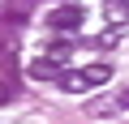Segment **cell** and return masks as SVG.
I'll list each match as a JSON object with an SVG mask.
<instances>
[{
    "label": "cell",
    "instance_id": "cell-1",
    "mask_svg": "<svg viewBox=\"0 0 129 124\" xmlns=\"http://www.w3.org/2000/svg\"><path fill=\"white\" fill-rule=\"evenodd\" d=\"M108 77H112V69H108V64H90V69L60 73L56 81H60V90H64V94H86V90H99V86H108Z\"/></svg>",
    "mask_w": 129,
    "mask_h": 124
},
{
    "label": "cell",
    "instance_id": "cell-4",
    "mask_svg": "<svg viewBox=\"0 0 129 124\" xmlns=\"http://www.w3.org/2000/svg\"><path fill=\"white\" fill-rule=\"evenodd\" d=\"M30 77H39V81H56L60 73H56L52 60H35V64H30Z\"/></svg>",
    "mask_w": 129,
    "mask_h": 124
},
{
    "label": "cell",
    "instance_id": "cell-3",
    "mask_svg": "<svg viewBox=\"0 0 129 124\" xmlns=\"http://www.w3.org/2000/svg\"><path fill=\"white\" fill-rule=\"evenodd\" d=\"M103 22L116 30V26H125L129 22V0H108V5H103Z\"/></svg>",
    "mask_w": 129,
    "mask_h": 124
},
{
    "label": "cell",
    "instance_id": "cell-5",
    "mask_svg": "<svg viewBox=\"0 0 129 124\" xmlns=\"http://www.w3.org/2000/svg\"><path fill=\"white\" fill-rule=\"evenodd\" d=\"M69 56H73V43H47V60H52V64H56V60L64 64Z\"/></svg>",
    "mask_w": 129,
    "mask_h": 124
},
{
    "label": "cell",
    "instance_id": "cell-6",
    "mask_svg": "<svg viewBox=\"0 0 129 124\" xmlns=\"http://www.w3.org/2000/svg\"><path fill=\"white\" fill-rule=\"evenodd\" d=\"M9 94H13V90H9V86H0V103H5V98H9Z\"/></svg>",
    "mask_w": 129,
    "mask_h": 124
},
{
    "label": "cell",
    "instance_id": "cell-7",
    "mask_svg": "<svg viewBox=\"0 0 129 124\" xmlns=\"http://www.w3.org/2000/svg\"><path fill=\"white\" fill-rule=\"evenodd\" d=\"M120 103H125V107H129V90H125V94H120Z\"/></svg>",
    "mask_w": 129,
    "mask_h": 124
},
{
    "label": "cell",
    "instance_id": "cell-2",
    "mask_svg": "<svg viewBox=\"0 0 129 124\" xmlns=\"http://www.w3.org/2000/svg\"><path fill=\"white\" fill-rule=\"evenodd\" d=\"M47 22H52V30H78V26H82V9H73V5L52 9V13H47Z\"/></svg>",
    "mask_w": 129,
    "mask_h": 124
}]
</instances>
